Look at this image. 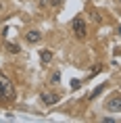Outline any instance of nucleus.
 I'll list each match as a JSON object with an SVG mask.
<instances>
[{"label":"nucleus","mask_w":121,"mask_h":123,"mask_svg":"<svg viewBox=\"0 0 121 123\" xmlns=\"http://www.w3.org/2000/svg\"><path fill=\"white\" fill-rule=\"evenodd\" d=\"M50 2H52V0H40L38 6H40V8H48V6H50Z\"/></svg>","instance_id":"obj_10"},{"label":"nucleus","mask_w":121,"mask_h":123,"mask_svg":"<svg viewBox=\"0 0 121 123\" xmlns=\"http://www.w3.org/2000/svg\"><path fill=\"white\" fill-rule=\"evenodd\" d=\"M79 86H82V81H79V79H71V90H77Z\"/></svg>","instance_id":"obj_11"},{"label":"nucleus","mask_w":121,"mask_h":123,"mask_svg":"<svg viewBox=\"0 0 121 123\" xmlns=\"http://www.w3.org/2000/svg\"><path fill=\"white\" fill-rule=\"evenodd\" d=\"M58 81H61V73L54 71V73L50 75V84H58Z\"/></svg>","instance_id":"obj_9"},{"label":"nucleus","mask_w":121,"mask_h":123,"mask_svg":"<svg viewBox=\"0 0 121 123\" xmlns=\"http://www.w3.org/2000/svg\"><path fill=\"white\" fill-rule=\"evenodd\" d=\"M71 29L75 31V36L79 40L86 38V33H88V25H86V21L82 19V17H75V19L71 21Z\"/></svg>","instance_id":"obj_2"},{"label":"nucleus","mask_w":121,"mask_h":123,"mask_svg":"<svg viewBox=\"0 0 121 123\" xmlns=\"http://www.w3.org/2000/svg\"><path fill=\"white\" fill-rule=\"evenodd\" d=\"M17 94H15V86L13 81L4 75V73H0V100H8V102H13Z\"/></svg>","instance_id":"obj_1"},{"label":"nucleus","mask_w":121,"mask_h":123,"mask_svg":"<svg viewBox=\"0 0 121 123\" xmlns=\"http://www.w3.org/2000/svg\"><path fill=\"white\" fill-rule=\"evenodd\" d=\"M104 109H107L108 113H121V96L119 94H113V96L107 100Z\"/></svg>","instance_id":"obj_3"},{"label":"nucleus","mask_w":121,"mask_h":123,"mask_svg":"<svg viewBox=\"0 0 121 123\" xmlns=\"http://www.w3.org/2000/svg\"><path fill=\"white\" fill-rule=\"evenodd\" d=\"M119 2H121V0H119Z\"/></svg>","instance_id":"obj_14"},{"label":"nucleus","mask_w":121,"mask_h":123,"mask_svg":"<svg viewBox=\"0 0 121 123\" xmlns=\"http://www.w3.org/2000/svg\"><path fill=\"white\" fill-rule=\"evenodd\" d=\"M61 4H63V0H52L50 2V6H61Z\"/></svg>","instance_id":"obj_12"},{"label":"nucleus","mask_w":121,"mask_h":123,"mask_svg":"<svg viewBox=\"0 0 121 123\" xmlns=\"http://www.w3.org/2000/svg\"><path fill=\"white\" fill-rule=\"evenodd\" d=\"M119 36H121V27H119Z\"/></svg>","instance_id":"obj_13"},{"label":"nucleus","mask_w":121,"mask_h":123,"mask_svg":"<svg viewBox=\"0 0 121 123\" xmlns=\"http://www.w3.org/2000/svg\"><path fill=\"white\" fill-rule=\"evenodd\" d=\"M104 88H107V84H100V86H96V88H94V92H92V98L100 96L102 92H104Z\"/></svg>","instance_id":"obj_7"},{"label":"nucleus","mask_w":121,"mask_h":123,"mask_svg":"<svg viewBox=\"0 0 121 123\" xmlns=\"http://www.w3.org/2000/svg\"><path fill=\"white\" fill-rule=\"evenodd\" d=\"M42 102H44L46 106H52V104L58 102V96L57 94H50V92H44V94H42Z\"/></svg>","instance_id":"obj_5"},{"label":"nucleus","mask_w":121,"mask_h":123,"mask_svg":"<svg viewBox=\"0 0 121 123\" xmlns=\"http://www.w3.org/2000/svg\"><path fill=\"white\" fill-rule=\"evenodd\" d=\"M6 50L11 52V54H17V52H21V48L17 44H6Z\"/></svg>","instance_id":"obj_8"},{"label":"nucleus","mask_w":121,"mask_h":123,"mask_svg":"<svg viewBox=\"0 0 121 123\" xmlns=\"http://www.w3.org/2000/svg\"><path fill=\"white\" fill-rule=\"evenodd\" d=\"M40 58H42V63H44V65H48V63L52 61V52H50V50H42V52H40Z\"/></svg>","instance_id":"obj_6"},{"label":"nucleus","mask_w":121,"mask_h":123,"mask_svg":"<svg viewBox=\"0 0 121 123\" xmlns=\"http://www.w3.org/2000/svg\"><path fill=\"white\" fill-rule=\"evenodd\" d=\"M25 40L29 42V44H36V42H40V40H42V33H40L38 29H29V31L25 33Z\"/></svg>","instance_id":"obj_4"}]
</instances>
